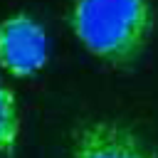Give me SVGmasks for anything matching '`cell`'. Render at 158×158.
<instances>
[{
    "instance_id": "4",
    "label": "cell",
    "mask_w": 158,
    "mask_h": 158,
    "mask_svg": "<svg viewBox=\"0 0 158 158\" xmlns=\"http://www.w3.org/2000/svg\"><path fill=\"white\" fill-rule=\"evenodd\" d=\"M20 106L15 91L0 79V158H15L20 146Z\"/></svg>"
},
{
    "instance_id": "3",
    "label": "cell",
    "mask_w": 158,
    "mask_h": 158,
    "mask_svg": "<svg viewBox=\"0 0 158 158\" xmlns=\"http://www.w3.org/2000/svg\"><path fill=\"white\" fill-rule=\"evenodd\" d=\"M49 62L44 25L30 12H10L0 20V69L12 79L37 77Z\"/></svg>"
},
{
    "instance_id": "1",
    "label": "cell",
    "mask_w": 158,
    "mask_h": 158,
    "mask_svg": "<svg viewBox=\"0 0 158 158\" xmlns=\"http://www.w3.org/2000/svg\"><path fill=\"white\" fill-rule=\"evenodd\" d=\"M67 22L94 59L111 69H131L151 44L156 12L151 0H72Z\"/></svg>"
},
{
    "instance_id": "2",
    "label": "cell",
    "mask_w": 158,
    "mask_h": 158,
    "mask_svg": "<svg viewBox=\"0 0 158 158\" xmlns=\"http://www.w3.org/2000/svg\"><path fill=\"white\" fill-rule=\"evenodd\" d=\"M64 158H158V138L121 116H91L67 136Z\"/></svg>"
}]
</instances>
